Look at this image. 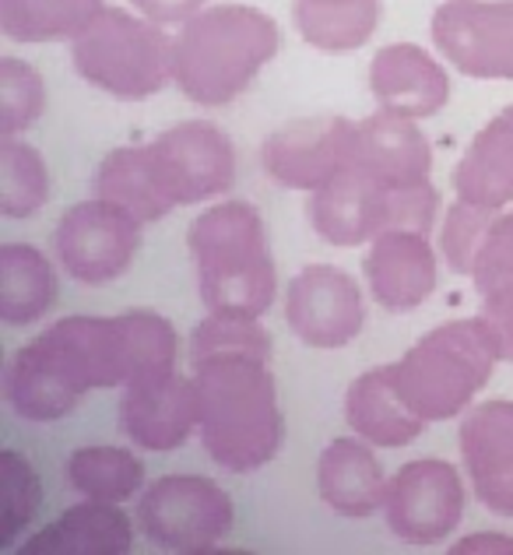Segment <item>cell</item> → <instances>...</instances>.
Masks as SVG:
<instances>
[{"instance_id":"cell-1","label":"cell","mask_w":513,"mask_h":555,"mask_svg":"<svg viewBox=\"0 0 513 555\" xmlns=\"http://www.w3.org/2000/svg\"><path fill=\"white\" fill-rule=\"evenodd\" d=\"M176 373V327L163 313L64 317L4 366V401L25 422H56L88 390L130 387Z\"/></svg>"},{"instance_id":"cell-2","label":"cell","mask_w":513,"mask_h":555,"mask_svg":"<svg viewBox=\"0 0 513 555\" xmlns=\"http://www.w3.org/2000/svg\"><path fill=\"white\" fill-rule=\"evenodd\" d=\"M197 390V436L208 457L232 475L271 464L285 443L271 359L222 352L190 362Z\"/></svg>"},{"instance_id":"cell-3","label":"cell","mask_w":513,"mask_h":555,"mask_svg":"<svg viewBox=\"0 0 513 555\" xmlns=\"http://www.w3.org/2000/svg\"><path fill=\"white\" fill-rule=\"evenodd\" d=\"M282 50L271 14L251 4H211L172 36V81L204 109L229 106Z\"/></svg>"},{"instance_id":"cell-4","label":"cell","mask_w":513,"mask_h":555,"mask_svg":"<svg viewBox=\"0 0 513 555\" xmlns=\"http://www.w3.org/2000/svg\"><path fill=\"white\" fill-rule=\"evenodd\" d=\"M197 292L208 313L264 317L274 306L278 278L264 218L246 201H222L187 229Z\"/></svg>"},{"instance_id":"cell-5","label":"cell","mask_w":513,"mask_h":555,"mask_svg":"<svg viewBox=\"0 0 513 555\" xmlns=\"http://www.w3.org/2000/svg\"><path fill=\"white\" fill-rule=\"evenodd\" d=\"M500 362L489 327L482 317L450 320L419 338L408 352L394 362V379L415 415L433 422H447L461 415L489 384Z\"/></svg>"},{"instance_id":"cell-6","label":"cell","mask_w":513,"mask_h":555,"mask_svg":"<svg viewBox=\"0 0 513 555\" xmlns=\"http://www.w3.org/2000/svg\"><path fill=\"white\" fill-rule=\"evenodd\" d=\"M78 78L120 102L152 99L172 81V39L166 25L124 8H102L70 42Z\"/></svg>"},{"instance_id":"cell-7","label":"cell","mask_w":513,"mask_h":555,"mask_svg":"<svg viewBox=\"0 0 513 555\" xmlns=\"http://www.w3.org/2000/svg\"><path fill=\"white\" fill-rule=\"evenodd\" d=\"M138 528L163 552H215L236 524V509L222 486L201 475H166L138 500Z\"/></svg>"},{"instance_id":"cell-8","label":"cell","mask_w":513,"mask_h":555,"mask_svg":"<svg viewBox=\"0 0 513 555\" xmlns=\"http://www.w3.org/2000/svg\"><path fill=\"white\" fill-rule=\"evenodd\" d=\"M53 250L64 271L81 285L116 282L141 250V222L106 201H81L67 208L53 232Z\"/></svg>"},{"instance_id":"cell-9","label":"cell","mask_w":513,"mask_h":555,"mask_svg":"<svg viewBox=\"0 0 513 555\" xmlns=\"http://www.w3.org/2000/svg\"><path fill=\"white\" fill-rule=\"evenodd\" d=\"M464 517V481L447 461H412L394 472L384 495V520L405 545H436Z\"/></svg>"},{"instance_id":"cell-10","label":"cell","mask_w":513,"mask_h":555,"mask_svg":"<svg viewBox=\"0 0 513 555\" xmlns=\"http://www.w3.org/2000/svg\"><path fill=\"white\" fill-rule=\"evenodd\" d=\"M356 130L359 124L348 116H306L278 127L264 141L260 163L264 172L285 190L313 194L345 169L356 166Z\"/></svg>"},{"instance_id":"cell-11","label":"cell","mask_w":513,"mask_h":555,"mask_svg":"<svg viewBox=\"0 0 513 555\" xmlns=\"http://www.w3.org/2000/svg\"><path fill=\"white\" fill-rule=\"evenodd\" d=\"M433 42L467 78L513 81V0H447L433 14Z\"/></svg>"},{"instance_id":"cell-12","label":"cell","mask_w":513,"mask_h":555,"mask_svg":"<svg viewBox=\"0 0 513 555\" xmlns=\"http://www.w3.org/2000/svg\"><path fill=\"white\" fill-rule=\"evenodd\" d=\"M285 320L306 348H345L365 327L356 278L334 264H310L288 282Z\"/></svg>"},{"instance_id":"cell-13","label":"cell","mask_w":513,"mask_h":555,"mask_svg":"<svg viewBox=\"0 0 513 555\" xmlns=\"http://www.w3.org/2000/svg\"><path fill=\"white\" fill-rule=\"evenodd\" d=\"M152 155L163 172L176 208L222 197L236 183V152L226 130L208 120H187L152 141Z\"/></svg>"},{"instance_id":"cell-14","label":"cell","mask_w":513,"mask_h":555,"mask_svg":"<svg viewBox=\"0 0 513 555\" xmlns=\"http://www.w3.org/2000/svg\"><path fill=\"white\" fill-rule=\"evenodd\" d=\"M461 461L475 500L496 517H513V401L492 398L464 415Z\"/></svg>"},{"instance_id":"cell-15","label":"cell","mask_w":513,"mask_h":555,"mask_svg":"<svg viewBox=\"0 0 513 555\" xmlns=\"http://www.w3.org/2000/svg\"><path fill=\"white\" fill-rule=\"evenodd\" d=\"M120 429L134 447L155 450V454L183 447L190 440V433L197 429L194 376L166 373L124 387Z\"/></svg>"},{"instance_id":"cell-16","label":"cell","mask_w":513,"mask_h":555,"mask_svg":"<svg viewBox=\"0 0 513 555\" xmlns=\"http://www.w3.org/2000/svg\"><path fill=\"white\" fill-rule=\"evenodd\" d=\"M365 285L390 313H412L436 292V254L426 232L387 229L362 260Z\"/></svg>"},{"instance_id":"cell-17","label":"cell","mask_w":513,"mask_h":555,"mask_svg":"<svg viewBox=\"0 0 513 555\" xmlns=\"http://www.w3.org/2000/svg\"><path fill=\"white\" fill-rule=\"evenodd\" d=\"M370 92L384 113L426 120L450 102V78L433 53L415 42H394L373 56Z\"/></svg>"},{"instance_id":"cell-18","label":"cell","mask_w":513,"mask_h":555,"mask_svg":"<svg viewBox=\"0 0 513 555\" xmlns=\"http://www.w3.org/2000/svg\"><path fill=\"white\" fill-rule=\"evenodd\" d=\"M313 232L331 246H362L373 243L387 229V186L362 169H345L306 204Z\"/></svg>"},{"instance_id":"cell-19","label":"cell","mask_w":513,"mask_h":555,"mask_svg":"<svg viewBox=\"0 0 513 555\" xmlns=\"http://www.w3.org/2000/svg\"><path fill=\"white\" fill-rule=\"evenodd\" d=\"M433 166L429 138L422 134L419 120H405L380 109L376 116L359 120L356 130V169L370 172L387 190L426 183Z\"/></svg>"},{"instance_id":"cell-20","label":"cell","mask_w":513,"mask_h":555,"mask_svg":"<svg viewBox=\"0 0 513 555\" xmlns=\"http://www.w3.org/2000/svg\"><path fill=\"white\" fill-rule=\"evenodd\" d=\"M345 418L351 433L384 450L415 443L429 429V422L415 415V408L405 401L398 379H394V366L365 370L351 379L345 393Z\"/></svg>"},{"instance_id":"cell-21","label":"cell","mask_w":513,"mask_h":555,"mask_svg":"<svg viewBox=\"0 0 513 555\" xmlns=\"http://www.w3.org/2000/svg\"><path fill=\"white\" fill-rule=\"evenodd\" d=\"M134 548V520L120 503L81 500L18 545L22 555H124Z\"/></svg>"},{"instance_id":"cell-22","label":"cell","mask_w":513,"mask_h":555,"mask_svg":"<svg viewBox=\"0 0 513 555\" xmlns=\"http://www.w3.org/2000/svg\"><path fill=\"white\" fill-rule=\"evenodd\" d=\"M387 475L384 464L373 454V443H365L362 436H345V440L328 443L317 464V489L338 517H373L376 509H384L387 495Z\"/></svg>"},{"instance_id":"cell-23","label":"cell","mask_w":513,"mask_h":555,"mask_svg":"<svg viewBox=\"0 0 513 555\" xmlns=\"http://www.w3.org/2000/svg\"><path fill=\"white\" fill-rule=\"evenodd\" d=\"M95 197L138 218L141 225L158 222L176 208L152 155V144H124L102 158L95 169Z\"/></svg>"},{"instance_id":"cell-24","label":"cell","mask_w":513,"mask_h":555,"mask_svg":"<svg viewBox=\"0 0 513 555\" xmlns=\"http://www.w3.org/2000/svg\"><path fill=\"white\" fill-rule=\"evenodd\" d=\"M453 194L492 211H503L513 201V106L496 113L467 144L453 172Z\"/></svg>"},{"instance_id":"cell-25","label":"cell","mask_w":513,"mask_h":555,"mask_svg":"<svg viewBox=\"0 0 513 555\" xmlns=\"http://www.w3.org/2000/svg\"><path fill=\"white\" fill-rule=\"evenodd\" d=\"M61 285L50 257H42L28 243H4L0 246V320L11 327L36 324L50 310Z\"/></svg>"},{"instance_id":"cell-26","label":"cell","mask_w":513,"mask_h":555,"mask_svg":"<svg viewBox=\"0 0 513 555\" xmlns=\"http://www.w3.org/2000/svg\"><path fill=\"white\" fill-rule=\"evenodd\" d=\"M102 8V0H0V33L11 42H75Z\"/></svg>"},{"instance_id":"cell-27","label":"cell","mask_w":513,"mask_h":555,"mask_svg":"<svg viewBox=\"0 0 513 555\" xmlns=\"http://www.w3.org/2000/svg\"><path fill=\"white\" fill-rule=\"evenodd\" d=\"M67 481L81 500L124 503L141 492L144 464L124 447H81L67 461Z\"/></svg>"},{"instance_id":"cell-28","label":"cell","mask_w":513,"mask_h":555,"mask_svg":"<svg viewBox=\"0 0 513 555\" xmlns=\"http://www.w3.org/2000/svg\"><path fill=\"white\" fill-rule=\"evenodd\" d=\"M296 28L303 42L324 53H348L370 42L380 22V0H351V4H303L296 0Z\"/></svg>"},{"instance_id":"cell-29","label":"cell","mask_w":513,"mask_h":555,"mask_svg":"<svg viewBox=\"0 0 513 555\" xmlns=\"http://www.w3.org/2000/svg\"><path fill=\"white\" fill-rule=\"evenodd\" d=\"M50 197V172L42 155L18 138L0 141V215L28 218Z\"/></svg>"},{"instance_id":"cell-30","label":"cell","mask_w":513,"mask_h":555,"mask_svg":"<svg viewBox=\"0 0 513 555\" xmlns=\"http://www.w3.org/2000/svg\"><path fill=\"white\" fill-rule=\"evenodd\" d=\"M42 506V481L22 454H0V548H8Z\"/></svg>"},{"instance_id":"cell-31","label":"cell","mask_w":513,"mask_h":555,"mask_svg":"<svg viewBox=\"0 0 513 555\" xmlns=\"http://www.w3.org/2000/svg\"><path fill=\"white\" fill-rule=\"evenodd\" d=\"M47 109V85L33 64L18 56L0 61V134L18 138Z\"/></svg>"},{"instance_id":"cell-32","label":"cell","mask_w":513,"mask_h":555,"mask_svg":"<svg viewBox=\"0 0 513 555\" xmlns=\"http://www.w3.org/2000/svg\"><path fill=\"white\" fill-rule=\"evenodd\" d=\"M496 215L500 211L482 208V204L461 201V197L450 204V211L444 218V229H439V250H444V260L453 274H461V278L475 274L482 243H486Z\"/></svg>"},{"instance_id":"cell-33","label":"cell","mask_w":513,"mask_h":555,"mask_svg":"<svg viewBox=\"0 0 513 555\" xmlns=\"http://www.w3.org/2000/svg\"><path fill=\"white\" fill-rule=\"evenodd\" d=\"M222 352H251L260 359H271V334L260 327V317L208 313L190 334V362Z\"/></svg>"},{"instance_id":"cell-34","label":"cell","mask_w":513,"mask_h":555,"mask_svg":"<svg viewBox=\"0 0 513 555\" xmlns=\"http://www.w3.org/2000/svg\"><path fill=\"white\" fill-rule=\"evenodd\" d=\"M472 282L478 292H492L513 282V211H500L482 243Z\"/></svg>"},{"instance_id":"cell-35","label":"cell","mask_w":513,"mask_h":555,"mask_svg":"<svg viewBox=\"0 0 513 555\" xmlns=\"http://www.w3.org/2000/svg\"><path fill=\"white\" fill-rule=\"evenodd\" d=\"M436 211H439V190L429 180L387 190V229L429 232L436 222Z\"/></svg>"},{"instance_id":"cell-36","label":"cell","mask_w":513,"mask_h":555,"mask_svg":"<svg viewBox=\"0 0 513 555\" xmlns=\"http://www.w3.org/2000/svg\"><path fill=\"white\" fill-rule=\"evenodd\" d=\"M482 324L489 327L500 362H513V282L482 292Z\"/></svg>"},{"instance_id":"cell-37","label":"cell","mask_w":513,"mask_h":555,"mask_svg":"<svg viewBox=\"0 0 513 555\" xmlns=\"http://www.w3.org/2000/svg\"><path fill=\"white\" fill-rule=\"evenodd\" d=\"M130 4L158 25H187L194 14L208 8V0H130Z\"/></svg>"},{"instance_id":"cell-38","label":"cell","mask_w":513,"mask_h":555,"mask_svg":"<svg viewBox=\"0 0 513 555\" xmlns=\"http://www.w3.org/2000/svg\"><path fill=\"white\" fill-rule=\"evenodd\" d=\"M482 548H500V552H513V542L503 534H472L467 542L458 545V552H482Z\"/></svg>"},{"instance_id":"cell-39","label":"cell","mask_w":513,"mask_h":555,"mask_svg":"<svg viewBox=\"0 0 513 555\" xmlns=\"http://www.w3.org/2000/svg\"><path fill=\"white\" fill-rule=\"evenodd\" d=\"M303 4H351V0H303Z\"/></svg>"}]
</instances>
